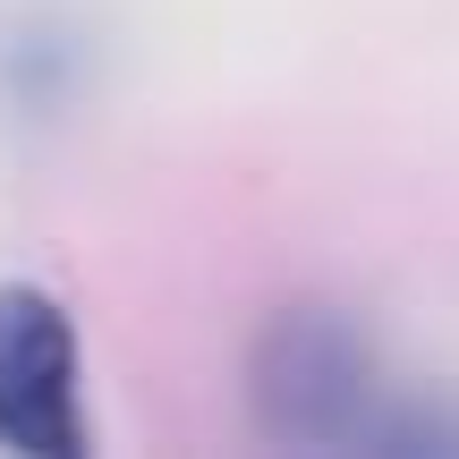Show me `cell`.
I'll list each match as a JSON object with an SVG mask.
<instances>
[{"label": "cell", "instance_id": "1", "mask_svg": "<svg viewBox=\"0 0 459 459\" xmlns=\"http://www.w3.org/2000/svg\"><path fill=\"white\" fill-rule=\"evenodd\" d=\"M255 409L281 443H349L366 451L383 417L375 349L358 341V324L332 307H290L255 349Z\"/></svg>", "mask_w": 459, "mask_h": 459}, {"label": "cell", "instance_id": "2", "mask_svg": "<svg viewBox=\"0 0 459 459\" xmlns=\"http://www.w3.org/2000/svg\"><path fill=\"white\" fill-rule=\"evenodd\" d=\"M0 451H17V459H85L77 324L43 290H0Z\"/></svg>", "mask_w": 459, "mask_h": 459}]
</instances>
